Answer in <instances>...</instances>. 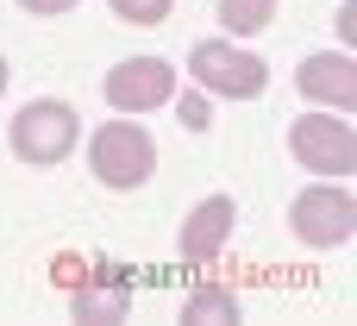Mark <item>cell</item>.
<instances>
[{"instance_id":"cell-5","label":"cell","mask_w":357,"mask_h":326,"mask_svg":"<svg viewBox=\"0 0 357 326\" xmlns=\"http://www.w3.org/2000/svg\"><path fill=\"white\" fill-rule=\"evenodd\" d=\"M289 226H295V239H301V245H314V251H333V245H345V239L357 232V201H351V188H339V182H320V188L295 195V207H289Z\"/></svg>"},{"instance_id":"cell-4","label":"cell","mask_w":357,"mask_h":326,"mask_svg":"<svg viewBox=\"0 0 357 326\" xmlns=\"http://www.w3.org/2000/svg\"><path fill=\"white\" fill-rule=\"evenodd\" d=\"M289 151H295V163H307L314 176H333V182L357 170V132H351V119H339V113L295 119L289 126Z\"/></svg>"},{"instance_id":"cell-11","label":"cell","mask_w":357,"mask_h":326,"mask_svg":"<svg viewBox=\"0 0 357 326\" xmlns=\"http://www.w3.org/2000/svg\"><path fill=\"white\" fill-rule=\"evenodd\" d=\"M182 320H195V326H226V320H238V302H232L226 289H195V295H188V308H182Z\"/></svg>"},{"instance_id":"cell-9","label":"cell","mask_w":357,"mask_h":326,"mask_svg":"<svg viewBox=\"0 0 357 326\" xmlns=\"http://www.w3.org/2000/svg\"><path fill=\"white\" fill-rule=\"evenodd\" d=\"M276 19V0H220V25L226 38H257Z\"/></svg>"},{"instance_id":"cell-12","label":"cell","mask_w":357,"mask_h":326,"mask_svg":"<svg viewBox=\"0 0 357 326\" xmlns=\"http://www.w3.org/2000/svg\"><path fill=\"white\" fill-rule=\"evenodd\" d=\"M169 6H176V0H113V13H119L126 25H163Z\"/></svg>"},{"instance_id":"cell-1","label":"cell","mask_w":357,"mask_h":326,"mask_svg":"<svg viewBox=\"0 0 357 326\" xmlns=\"http://www.w3.org/2000/svg\"><path fill=\"white\" fill-rule=\"evenodd\" d=\"M188 75L207 88V94H226V101H257L270 88V69L264 57H251L238 38H201L188 50Z\"/></svg>"},{"instance_id":"cell-8","label":"cell","mask_w":357,"mask_h":326,"mask_svg":"<svg viewBox=\"0 0 357 326\" xmlns=\"http://www.w3.org/2000/svg\"><path fill=\"white\" fill-rule=\"evenodd\" d=\"M295 88H301V101H320L333 113H351L357 107V63L345 50H320V57H307L295 69Z\"/></svg>"},{"instance_id":"cell-3","label":"cell","mask_w":357,"mask_h":326,"mask_svg":"<svg viewBox=\"0 0 357 326\" xmlns=\"http://www.w3.org/2000/svg\"><path fill=\"white\" fill-rule=\"evenodd\" d=\"M82 145V119L69 101H25L13 119V151L25 163H63Z\"/></svg>"},{"instance_id":"cell-14","label":"cell","mask_w":357,"mask_h":326,"mask_svg":"<svg viewBox=\"0 0 357 326\" xmlns=\"http://www.w3.org/2000/svg\"><path fill=\"white\" fill-rule=\"evenodd\" d=\"M25 13H38V19H56V13H75V0H19Z\"/></svg>"},{"instance_id":"cell-2","label":"cell","mask_w":357,"mask_h":326,"mask_svg":"<svg viewBox=\"0 0 357 326\" xmlns=\"http://www.w3.org/2000/svg\"><path fill=\"white\" fill-rule=\"evenodd\" d=\"M88 170L100 188H138L151 170H157V145L138 119H107L94 138H88Z\"/></svg>"},{"instance_id":"cell-13","label":"cell","mask_w":357,"mask_h":326,"mask_svg":"<svg viewBox=\"0 0 357 326\" xmlns=\"http://www.w3.org/2000/svg\"><path fill=\"white\" fill-rule=\"evenodd\" d=\"M176 113H182V126H188V132H207V126H213L207 94H182V101H176Z\"/></svg>"},{"instance_id":"cell-10","label":"cell","mask_w":357,"mask_h":326,"mask_svg":"<svg viewBox=\"0 0 357 326\" xmlns=\"http://www.w3.org/2000/svg\"><path fill=\"white\" fill-rule=\"evenodd\" d=\"M69 314L75 320H126V289H107V276H100V289H75Z\"/></svg>"},{"instance_id":"cell-6","label":"cell","mask_w":357,"mask_h":326,"mask_svg":"<svg viewBox=\"0 0 357 326\" xmlns=\"http://www.w3.org/2000/svg\"><path fill=\"white\" fill-rule=\"evenodd\" d=\"M100 94H107L113 113H151V107H163L176 94V69L163 57H126L119 69H107Z\"/></svg>"},{"instance_id":"cell-7","label":"cell","mask_w":357,"mask_h":326,"mask_svg":"<svg viewBox=\"0 0 357 326\" xmlns=\"http://www.w3.org/2000/svg\"><path fill=\"white\" fill-rule=\"evenodd\" d=\"M232 220H238L232 195H207V201H195L188 220H182V232H176V251H182L188 264H213V258L226 251V239H232Z\"/></svg>"},{"instance_id":"cell-15","label":"cell","mask_w":357,"mask_h":326,"mask_svg":"<svg viewBox=\"0 0 357 326\" xmlns=\"http://www.w3.org/2000/svg\"><path fill=\"white\" fill-rule=\"evenodd\" d=\"M339 38L357 44V6H339Z\"/></svg>"},{"instance_id":"cell-16","label":"cell","mask_w":357,"mask_h":326,"mask_svg":"<svg viewBox=\"0 0 357 326\" xmlns=\"http://www.w3.org/2000/svg\"><path fill=\"white\" fill-rule=\"evenodd\" d=\"M6 82H13V69H6V57H0V94H6Z\"/></svg>"}]
</instances>
